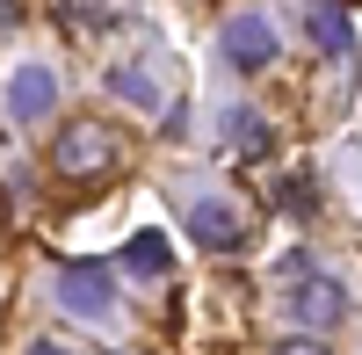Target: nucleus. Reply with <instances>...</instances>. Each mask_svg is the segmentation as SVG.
Returning <instances> with one entry per match:
<instances>
[{"label": "nucleus", "instance_id": "nucleus-9", "mask_svg": "<svg viewBox=\"0 0 362 355\" xmlns=\"http://www.w3.org/2000/svg\"><path fill=\"white\" fill-rule=\"evenodd\" d=\"M232 131H239V153H247V160H268V153H276V131H268L254 109H239V116H232Z\"/></svg>", "mask_w": 362, "mask_h": 355}, {"label": "nucleus", "instance_id": "nucleus-11", "mask_svg": "<svg viewBox=\"0 0 362 355\" xmlns=\"http://www.w3.org/2000/svg\"><path fill=\"white\" fill-rule=\"evenodd\" d=\"M268 355H334V348H326V334H312V327H305V334H283Z\"/></svg>", "mask_w": 362, "mask_h": 355}, {"label": "nucleus", "instance_id": "nucleus-4", "mask_svg": "<svg viewBox=\"0 0 362 355\" xmlns=\"http://www.w3.org/2000/svg\"><path fill=\"white\" fill-rule=\"evenodd\" d=\"M189 240L203 254H232L239 240H247V225H239V211H232L225 196H196L189 203Z\"/></svg>", "mask_w": 362, "mask_h": 355}, {"label": "nucleus", "instance_id": "nucleus-1", "mask_svg": "<svg viewBox=\"0 0 362 355\" xmlns=\"http://www.w3.org/2000/svg\"><path fill=\"white\" fill-rule=\"evenodd\" d=\"M51 167L66 174V182H102V174L124 167V138H116V124H102V116H73V124H58V138H51Z\"/></svg>", "mask_w": 362, "mask_h": 355}, {"label": "nucleus", "instance_id": "nucleus-13", "mask_svg": "<svg viewBox=\"0 0 362 355\" xmlns=\"http://www.w3.org/2000/svg\"><path fill=\"white\" fill-rule=\"evenodd\" d=\"M29 355H73V348H58V341H29Z\"/></svg>", "mask_w": 362, "mask_h": 355}, {"label": "nucleus", "instance_id": "nucleus-12", "mask_svg": "<svg viewBox=\"0 0 362 355\" xmlns=\"http://www.w3.org/2000/svg\"><path fill=\"white\" fill-rule=\"evenodd\" d=\"M0 22H8V29H22V0H0Z\"/></svg>", "mask_w": 362, "mask_h": 355}, {"label": "nucleus", "instance_id": "nucleus-2", "mask_svg": "<svg viewBox=\"0 0 362 355\" xmlns=\"http://www.w3.org/2000/svg\"><path fill=\"white\" fill-rule=\"evenodd\" d=\"M218 51H225V66H232V73H247V80H254V73L276 66V51H283V44H276V22L247 8V15H225Z\"/></svg>", "mask_w": 362, "mask_h": 355}, {"label": "nucleus", "instance_id": "nucleus-3", "mask_svg": "<svg viewBox=\"0 0 362 355\" xmlns=\"http://www.w3.org/2000/svg\"><path fill=\"white\" fill-rule=\"evenodd\" d=\"M58 305H66L73 319H102L116 312V283H109V269L102 261H66V269H58Z\"/></svg>", "mask_w": 362, "mask_h": 355}, {"label": "nucleus", "instance_id": "nucleus-7", "mask_svg": "<svg viewBox=\"0 0 362 355\" xmlns=\"http://www.w3.org/2000/svg\"><path fill=\"white\" fill-rule=\"evenodd\" d=\"M305 29H312V44L334 58V66H348V58H355V22H348V8H341V0H312Z\"/></svg>", "mask_w": 362, "mask_h": 355}, {"label": "nucleus", "instance_id": "nucleus-10", "mask_svg": "<svg viewBox=\"0 0 362 355\" xmlns=\"http://www.w3.org/2000/svg\"><path fill=\"white\" fill-rule=\"evenodd\" d=\"M124 269H138V276H160V269H167V240H160V232H138V240L124 247Z\"/></svg>", "mask_w": 362, "mask_h": 355}, {"label": "nucleus", "instance_id": "nucleus-8", "mask_svg": "<svg viewBox=\"0 0 362 355\" xmlns=\"http://www.w3.org/2000/svg\"><path fill=\"white\" fill-rule=\"evenodd\" d=\"M109 95H124L131 109H160V80L145 66H109Z\"/></svg>", "mask_w": 362, "mask_h": 355}, {"label": "nucleus", "instance_id": "nucleus-6", "mask_svg": "<svg viewBox=\"0 0 362 355\" xmlns=\"http://www.w3.org/2000/svg\"><path fill=\"white\" fill-rule=\"evenodd\" d=\"M297 319H305V327L312 334H334L341 327V319H348V290L334 283V276H305V283H297Z\"/></svg>", "mask_w": 362, "mask_h": 355}, {"label": "nucleus", "instance_id": "nucleus-5", "mask_svg": "<svg viewBox=\"0 0 362 355\" xmlns=\"http://www.w3.org/2000/svg\"><path fill=\"white\" fill-rule=\"evenodd\" d=\"M51 109H58V73L51 66H15L8 73V116L15 124H37Z\"/></svg>", "mask_w": 362, "mask_h": 355}]
</instances>
